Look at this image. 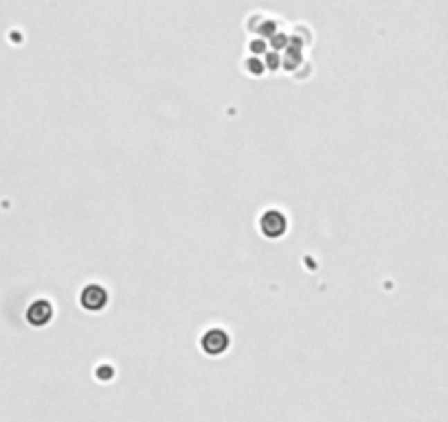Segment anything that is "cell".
Returning a JSON list of instances; mask_svg holds the SVG:
<instances>
[{"label": "cell", "mask_w": 448, "mask_h": 422, "mask_svg": "<svg viewBox=\"0 0 448 422\" xmlns=\"http://www.w3.org/2000/svg\"><path fill=\"white\" fill-rule=\"evenodd\" d=\"M108 304V292L106 288H101L99 284H91L82 290V306L91 313H99L104 310Z\"/></svg>", "instance_id": "3"}, {"label": "cell", "mask_w": 448, "mask_h": 422, "mask_svg": "<svg viewBox=\"0 0 448 422\" xmlns=\"http://www.w3.org/2000/svg\"><path fill=\"white\" fill-rule=\"evenodd\" d=\"M202 345V352L209 354V356H220L229 350V335L220 328H211L202 335L200 339Z\"/></svg>", "instance_id": "1"}, {"label": "cell", "mask_w": 448, "mask_h": 422, "mask_svg": "<svg viewBox=\"0 0 448 422\" xmlns=\"http://www.w3.org/2000/svg\"><path fill=\"white\" fill-rule=\"evenodd\" d=\"M260 229L266 238H281L286 234V216L277 209H268L262 213Z\"/></svg>", "instance_id": "2"}, {"label": "cell", "mask_w": 448, "mask_h": 422, "mask_svg": "<svg viewBox=\"0 0 448 422\" xmlns=\"http://www.w3.org/2000/svg\"><path fill=\"white\" fill-rule=\"evenodd\" d=\"M51 319H53V304L46 301V299H37L29 306L27 310V322L35 328H42L46 326Z\"/></svg>", "instance_id": "4"}]
</instances>
